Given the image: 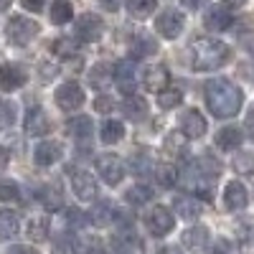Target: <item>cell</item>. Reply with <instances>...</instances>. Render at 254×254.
Segmentation results:
<instances>
[{"label": "cell", "mask_w": 254, "mask_h": 254, "mask_svg": "<svg viewBox=\"0 0 254 254\" xmlns=\"http://www.w3.org/2000/svg\"><path fill=\"white\" fill-rule=\"evenodd\" d=\"M203 92H206L208 112L214 117H219V120H229V117L239 115L242 104H244V94L229 79H211V81H206Z\"/></svg>", "instance_id": "obj_1"}, {"label": "cell", "mask_w": 254, "mask_h": 254, "mask_svg": "<svg viewBox=\"0 0 254 254\" xmlns=\"http://www.w3.org/2000/svg\"><path fill=\"white\" fill-rule=\"evenodd\" d=\"M231 59V49L219 38H196L190 44V61H193L196 71H214L221 69Z\"/></svg>", "instance_id": "obj_2"}, {"label": "cell", "mask_w": 254, "mask_h": 254, "mask_svg": "<svg viewBox=\"0 0 254 254\" xmlns=\"http://www.w3.org/2000/svg\"><path fill=\"white\" fill-rule=\"evenodd\" d=\"M38 23L33 18H26V15H15L5 23V36L13 46H28L31 41L38 36Z\"/></svg>", "instance_id": "obj_3"}, {"label": "cell", "mask_w": 254, "mask_h": 254, "mask_svg": "<svg viewBox=\"0 0 254 254\" xmlns=\"http://www.w3.org/2000/svg\"><path fill=\"white\" fill-rule=\"evenodd\" d=\"M145 226H147V231H150L153 237H165V234H171V231H173L176 216L171 214V208L155 206V208H150L145 214Z\"/></svg>", "instance_id": "obj_4"}, {"label": "cell", "mask_w": 254, "mask_h": 254, "mask_svg": "<svg viewBox=\"0 0 254 254\" xmlns=\"http://www.w3.org/2000/svg\"><path fill=\"white\" fill-rule=\"evenodd\" d=\"M74 31H76V38L84 41V44H97L104 33V20L97 13H84L76 18Z\"/></svg>", "instance_id": "obj_5"}, {"label": "cell", "mask_w": 254, "mask_h": 254, "mask_svg": "<svg viewBox=\"0 0 254 254\" xmlns=\"http://www.w3.org/2000/svg\"><path fill=\"white\" fill-rule=\"evenodd\" d=\"M186 28V15L181 10H163L158 18H155V31L158 36L168 38V41H173L183 33Z\"/></svg>", "instance_id": "obj_6"}, {"label": "cell", "mask_w": 254, "mask_h": 254, "mask_svg": "<svg viewBox=\"0 0 254 254\" xmlns=\"http://www.w3.org/2000/svg\"><path fill=\"white\" fill-rule=\"evenodd\" d=\"M84 92H81V87L76 81H64L61 87L56 89V104H59V110H64V112H74V110H79L81 104H84Z\"/></svg>", "instance_id": "obj_7"}, {"label": "cell", "mask_w": 254, "mask_h": 254, "mask_svg": "<svg viewBox=\"0 0 254 254\" xmlns=\"http://www.w3.org/2000/svg\"><path fill=\"white\" fill-rule=\"evenodd\" d=\"M97 173L99 178L107 183V186H117L122 178H125V165L117 155H99L97 158Z\"/></svg>", "instance_id": "obj_8"}, {"label": "cell", "mask_w": 254, "mask_h": 254, "mask_svg": "<svg viewBox=\"0 0 254 254\" xmlns=\"http://www.w3.org/2000/svg\"><path fill=\"white\" fill-rule=\"evenodd\" d=\"M188 173H190V178L198 181V183H203V181H216V178L221 176V163H219L216 158H211V155H203V158H198V160L190 163Z\"/></svg>", "instance_id": "obj_9"}, {"label": "cell", "mask_w": 254, "mask_h": 254, "mask_svg": "<svg viewBox=\"0 0 254 254\" xmlns=\"http://www.w3.org/2000/svg\"><path fill=\"white\" fill-rule=\"evenodd\" d=\"M208 130V125H206V117L198 112V110H186L183 117H181V135L186 140H198L203 137Z\"/></svg>", "instance_id": "obj_10"}, {"label": "cell", "mask_w": 254, "mask_h": 254, "mask_svg": "<svg viewBox=\"0 0 254 254\" xmlns=\"http://www.w3.org/2000/svg\"><path fill=\"white\" fill-rule=\"evenodd\" d=\"M71 190L76 193V198H81V201H92L99 193L94 176L87 173V171H71Z\"/></svg>", "instance_id": "obj_11"}, {"label": "cell", "mask_w": 254, "mask_h": 254, "mask_svg": "<svg viewBox=\"0 0 254 254\" xmlns=\"http://www.w3.org/2000/svg\"><path fill=\"white\" fill-rule=\"evenodd\" d=\"M26 81H28V74L20 66H15V64H3L0 66V89L3 92H15Z\"/></svg>", "instance_id": "obj_12"}, {"label": "cell", "mask_w": 254, "mask_h": 254, "mask_svg": "<svg viewBox=\"0 0 254 254\" xmlns=\"http://www.w3.org/2000/svg\"><path fill=\"white\" fill-rule=\"evenodd\" d=\"M203 26H206L208 31L221 33V31H226V28L234 26V15H231V10H226V8H221V5H214V8L206 10Z\"/></svg>", "instance_id": "obj_13"}, {"label": "cell", "mask_w": 254, "mask_h": 254, "mask_svg": "<svg viewBox=\"0 0 254 254\" xmlns=\"http://www.w3.org/2000/svg\"><path fill=\"white\" fill-rule=\"evenodd\" d=\"M61 155H64V145H61V142H54V140L38 142V145H36V150H33V160H36V165H44V168L59 163Z\"/></svg>", "instance_id": "obj_14"}, {"label": "cell", "mask_w": 254, "mask_h": 254, "mask_svg": "<svg viewBox=\"0 0 254 254\" xmlns=\"http://www.w3.org/2000/svg\"><path fill=\"white\" fill-rule=\"evenodd\" d=\"M168 81H171V74H168V69L160 66V64L158 66H147L145 74H142V87L147 92H155V94L168 89Z\"/></svg>", "instance_id": "obj_15"}, {"label": "cell", "mask_w": 254, "mask_h": 254, "mask_svg": "<svg viewBox=\"0 0 254 254\" xmlns=\"http://www.w3.org/2000/svg\"><path fill=\"white\" fill-rule=\"evenodd\" d=\"M224 203H226L229 211H242V208H247L249 193H247L244 183H239V181L226 183V188H224Z\"/></svg>", "instance_id": "obj_16"}, {"label": "cell", "mask_w": 254, "mask_h": 254, "mask_svg": "<svg viewBox=\"0 0 254 254\" xmlns=\"http://www.w3.org/2000/svg\"><path fill=\"white\" fill-rule=\"evenodd\" d=\"M130 54H132V59H147V56L158 54L155 36H150V33H135L130 38Z\"/></svg>", "instance_id": "obj_17"}, {"label": "cell", "mask_w": 254, "mask_h": 254, "mask_svg": "<svg viewBox=\"0 0 254 254\" xmlns=\"http://www.w3.org/2000/svg\"><path fill=\"white\" fill-rule=\"evenodd\" d=\"M26 132L33 135V137H44L51 132V122L46 117V112L41 107H33L28 115H26Z\"/></svg>", "instance_id": "obj_18"}, {"label": "cell", "mask_w": 254, "mask_h": 254, "mask_svg": "<svg viewBox=\"0 0 254 254\" xmlns=\"http://www.w3.org/2000/svg\"><path fill=\"white\" fill-rule=\"evenodd\" d=\"M122 115L130 122H142L147 117V102H145V97L127 94L125 102H122Z\"/></svg>", "instance_id": "obj_19"}, {"label": "cell", "mask_w": 254, "mask_h": 254, "mask_svg": "<svg viewBox=\"0 0 254 254\" xmlns=\"http://www.w3.org/2000/svg\"><path fill=\"white\" fill-rule=\"evenodd\" d=\"M183 247L190 249V252H201L206 244H208V229L203 224H196V226H190L183 231Z\"/></svg>", "instance_id": "obj_20"}, {"label": "cell", "mask_w": 254, "mask_h": 254, "mask_svg": "<svg viewBox=\"0 0 254 254\" xmlns=\"http://www.w3.org/2000/svg\"><path fill=\"white\" fill-rule=\"evenodd\" d=\"M201 203H198V198H193V196H176V201H173V211L181 216V219H186V221H190V219H198L201 216Z\"/></svg>", "instance_id": "obj_21"}, {"label": "cell", "mask_w": 254, "mask_h": 254, "mask_svg": "<svg viewBox=\"0 0 254 254\" xmlns=\"http://www.w3.org/2000/svg\"><path fill=\"white\" fill-rule=\"evenodd\" d=\"M66 132L71 137H76V140H89L92 132H94V122L87 115H76V117H71L66 122Z\"/></svg>", "instance_id": "obj_22"}, {"label": "cell", "mask_w": 254, "mask_h": 254, "mask_svg": "<svg viewBox=\"0 0 254 254\" xmlns=\"http://www.w3.org/2000/svg\"><path fill=\"white\" fill-rule=\"evenodd\" d=\"M244 140V132L239 127H224L216 132V147L219 150H239V145Z\"/></svg>", "instance_id": "obj_23"}, {"label": "cell", "mask_w": 254, "mask_h": 254, "mask_svg": "<svg viewBox=\"0 0 254 254\" xmlns=\"http://www.w3.org/2000/svg\"><path fill=\"white\" fill-rule=\"evenodd\" d=\"M115 216H117V211H112V206H110L107 201L94 203V206H92V211L87 214L89 224H94V226H110V224L115 221Z\"/></svg>", "instance_id": "obj_24"}, {"label": "cell", "mask_w": 254, "mask_h": 254, "mask_svg": "<svg viewBox=\"0 0 254 254\" xmlns=\"http://www.w3.org/2000/svg\"><path fill=\"white\" fill-rule=\"evenodd\" d=\"M20 229V219L15 211L10 208H0V239H13Z\"/></svg>", "instance_id": "obj_25"}, {"label": "cell", "mask_w": 254, "mask_h": 254, "mask_svg": "<svg viewBox=\"0 0 254 254\" xmlns=\"http://www.w3.org/2000/svg\"><path fill=\"white\" fill-rule=\"evenodd\" d=\"M115 254H142V242L135 234H117L112 239Z\"/></svg>", "instance_id": "obj_26"}, {"label": "cell", "mask_w": 254, "mask_h": 254, "mask_svg": "<svg viewBox=\"0 0 254 254\" xmlns=\"http://www.w3.org/2000/svg\"><path fill=\"white\" fill-rule=\"evenodd\" d=\"M127 13H130L132 18L137 20H145V18H150L153 10L158 8V0H127Z\"/></svg>", "instance_id": "obj_27"}, {"label": "cell", "mask_w": 254, "mask_h": 254, "mask_svg": "<svg viewBox=\"0 0 254 254\" xmlns=\"http://www.w3.org/2000/svg\"><path fill=\"white\" fill-rule=\"evenodd\" d=\"M153 176H155V183H158L160 188H173V186L178 183V171H176L171 163H160V165H155Z\"/></svg>", "instance_id": "obj_28"}, {"label": "cell", "mask_w": 254, "mask_h": 254, "mask_svg": "<svg viewBox=\"0 0 254 254\" xmlns=\"http://www.w3.org/2000/svg\"><path fill=\"white\" fill-rule=\"evenodd\" d=\"M49 15H51V20L56 26H64V23H69V20L74 18V5L69 3V0H54Z\"/></svg>", "instance_id": "obj_29"}, {"label": "cell", "mask_w": 254, "mask_h": 254, "mask_svg": "<svg viewBox=\"0 0 254 254\" xmlns=\"http://www.w3.org/2000/svg\"><path fill=\"white\" fill-rule=\"evenodd\" d=\"M135 64L132 61H120L117 66H115V81L120 84V87L125 89V92H130V87H132V79H135Z\"/></svg>", "instance_id": "obj_30"}, {"label": "cell", "mask_w": 254, "mask_h": 254, "mask_svg": "<svg viewBox=\"0 0 254 254\" xmlns=\"http://www.w3.org/2000/svg\"><path fill=\"white\" fill-rule=\"evenodd\" d=\"M74 254H104V244L97 237H79L71 247Z\"/></svg>", "instance_id": "obj_31"}, {"label": "cell", "mask_w": 254, "mask_h": 254, "mask_svg": "<svg viewBox=\"0 0 254 254\" xmlns=\"http://www.w3.org/2000/svg\"><path fill=\"white\" fill-rule=\"evenodd\" d=\"M122 135H125V127H122V122H117V120H107V122L102 125V132H99V137H102L104 145L120 142Z\"/></svg>", "instance_id": "obj_32"}, {"label": "cell", "mask_w": 254, "mask_h": 254, "mask_svg": "<svg viewBox=\"0 0 254 254\" xmlns=\"http://www.w3.org/2000/svg\"><path fill=\"white\" fill-rule=\"evenodd\" d=\"M51 51L61 59H76L79 44H76V38H56L51 44Z\"/></svg>", "instance_id": "obj_33"}, {"label": "cell", "mask_w": 254, "mask_h": 254, "mask_svg": "<svg viewBox=\"0 0 254 254\" xmlns=\"http://www.w3.org/2000/svg\"><path fill=\"white\" fill-rule=\"evenodd\" d=\"M112 79H115V74L110 71L107 64H99V66H94V69L89 71V84H92L94 89H104Z\"/></svg>", "instance_id": "obj_34"}, {"label": "cell", "mask_w": 254, "mask_h": 254, "mask_svg": "<svg viewBox=\"0 0 254 254\" xmlns=\"http://www.w3.org/2000/svg\"><path fill=\"white\" fill-rule=\"evenodd\" d=\"M26 231H28V239L31 242H46L49 239V219H44V216L31 219Z\"/></svg>", "instance_id": "obj_35"}, {"label": "cell", "mask_w": 254, "mask_h": 254, "mask_svg": "<svg viewBox=\"0 0 254 254\" xmlns=\"http://www.w3.org/2000/svg\"><path fill=\"white\" fill-rule=\"evenodd\" d=\"M125 201L132 203V206H142V203H147V201H153V188H150V186H132V188L125 193Z\"/></svg>", "instance_id": "obj_36"}, {"label": "cell", "mask_w": 254, "mask_h": 254, "mask_svg": "<svg viewBox=\"0 0 254 254\" xmlns=\"http://www.w3.org/2000/svg\"><path fill=\"white\" fill-rule=\"evenodd\" d=\"M38 198H41V203H44L49 211H56V208H61V190L56 188V186H46L44 190L38 193Z\"/></svg>", "instance_id": "obj_37"}, {"label": "cell", "mask_w": 254, "mask_h": 254, "mask_svg": "<svg viewBox=\"0 0 254 254\" xmlns=\"http://www.w3.org/2000/svg\"><path fill=\"white\" fill-rule=\"evenodd\" d=\"M231 165L239 176H254V153H237Z\"/></svg>", "instance_id": "obj_38"}, {"label": "cell", "mask_w": 254, "mask_h": 254, "mask_svg": "<svg viewBox=\"0 0 254 254\" xmlns=\"http://www.w3.org/2000/svg\"><path fill=\"white\" fill-rule=\"evenodd\" d=\"M181 99H183V92L181 89H165V92H160L158 94V107H163V110H173V107H178L181 104Z\"/></svg>", "instance_id": "obj_39"}, {"label": "cell", "mask_w": 254, "mask_h": 254, "mask_svg": "<svg viewBox=\"0 0 254 254\" xmlns=\"http://www.w3.org/2000/svg\"><path fill=\"white\" fill-rule=\"evenodd\" d=\"M130 165H132L135 176H147L150 171H155L153 160H150V155H147V153H135V155L130 158Z\"/></svg>", "instance_id": "obj_40"}, {"label": "cell", "mask_w": 254, "mask_h": 254, "mask_svg": "<svg viewBox=\"0 0 254 254\" xmlns=\"http://www.w3.org/2000/svg\"><path fill=\"white\" fill-rule=\"evenodd\" d=\"M15 122V104L10 99H0V130H8Z\"/></svg>", "instance_id": "obj_41"}, {"label": "cell", "mask_w": 254, "mask_h": 254, "mask_svg": "<svg viewBox=\"0 0 254 254\" xmlns=\"http://www.w3.org/2000/svg\"><path fill=\"white\" fill-rule=\"evenodd\" d=\"M183 147H186V137H183L181 132H171V135L165 137V150L171 153V155L183 153Z\"/></svg>", "instance_id": "obj_42"}, {"label": "cell", "mask_w": 254, "mask_h": 254, "mask_svg": "<svg viewBox=\"0 0 254 254\" xmlns=\"http://www.w3.org/2000/svg\"><path fill=\"white\" fill-rule=\"evenodd\" d=\"M66 224H69V229H81L84 224H89V219H87L84 211L71 208V211H66Z\"/></svg>", "instance_id": "obj_43"}, {"label": "cell", "mask_w": 254, "mask_h": 254, "mask_svg": "<svg viewBox=\"0 0 254 254\" xmlns=\"http://www.w3.org/2000/svg\"><path fill=\"white\" fill-rule=\"evenodd\" d=\"M18 198V186L13 181H0V201H15Z\"/></svg>", "instance_id": "obj_44"}, {"label": "cell", "mask_w": 254, "mask_h": 254, "mask_svg": "<svg viewBox=\"0 0 254 254\" xmlns=\"http://www.w3.org/2000/svg\"><path fill=\"white\" fill-rule=\"evenodd\" d=\"M115 107V102L110 99V97H99V99H94V110L97 112H110Z\"/></svg>", "instance_id": "obj_45"}, {"label": "cell", "mask_w": 254, "mask_h": 254, "mask_svg": "<svg viewBox=\"0 0 254 254\" xmlns=\"http://www.w3.org/2000/svg\"><path fill=\"white\" fill-rule=\"evenodd\" d=\"M41 71H44V74H41V79H44V81H51L54 74H59L54 64H41Z\"/></svg>", "instance_id": "obj_46"}, {"label": "cell", "mask_w": 254, "mask_h": 254, "mask_svg": "<svg viewBox=\"0 0 254 254\" xmlns=\"http://www.w3.org/2000/svg\"><path fill=\"white\" fill-rule=\"evenodd\" d=\"M5 254H36V249L28 247V244H15V247H10Z\"/></svg>", "instance_id": "obj_47"}, {"label": "cell", "mask_w": 254, "mask_h": 254, "mask_svg": "<svg viewBox=\"0 0 254 254\" xmlns=\"http://www.w3.org/2000/svg\"><path fill=\"white\" fill-rule=\"evenodd\" d=\"M44 3H46V0H20V5H23L26 10H41V8H44Z\"/></svg>", "instance_id": "obj_48"}, {"label": "cell", "mask_w": 254, "mask_h": 254, "mask_svg": "<svg viewBox=\"0 0 254 254\" xmlns=\"http://www.w3.org/2000/svg\"><path fill=\"white\" fill-rule=\"evenodd\" d=\"M244 132H247V137H252L254 140V110L247 115V120H244Z\"/></svg>", "instance_id": "obj_49"}, {"label": "cell", "mask_w": 254, "mask_h": 254, "mask_svg": "<svg viewBox=\"0 0 254 254\" xmlns=\"http://www.w3.org/2000/svg\"><path fill=\"white\" fill-rule=\"evenodd\" d=\"M99 5H102L104 10H110V13H115V10H120V5H122V0H99Z\"/></svg>", "instance_id": "obj_50"}, {"label": "cell", "mask_w": 254, "mask_h": 254, "mask_svg": "<svg viewBox=\"0 0 254 254\" xmlns=\"http://www.w3.org/2000/svg\"><path fill=\"white\" fill-rule=\"evenodd\" d=\"M211 254H229V242L226 239H219L214 247H211Z\"/></svg>", "instance_id": "obj_51"}, {"label": "cell", "mask_w": 254, "mask_h": 254, "mask_svg": "<svg viewBox=\"0 0 254 254\" xmlns=\"http://www.w3.org/2000/svg\"><path fill=\"white\" fill-rule=\"evenodd\" d=\"M208 3V0H181V5L183 8H190V10H198V8H203Z\"/></svg>", "instance_id": "obj_52"}, {"label": "cell", "mask_w": 254, "mask_h": 254, "mask_svg": "<svg viewBox=\"0 0 254 254\" xmlns=\"http://www.w3.org/2000/svg\"><path fill=\"white\" fill-rule=\"evenodd\" d=\"M8 168V150H3V147H0V173H3Z\"/></svg>", "instance_id": "obj_53"}, {"label": "cell", "mask_w": 254, "mask_h": 254, "mask_svg": "<svg viewBox=\"0 0 254 254\" xmlns=\"http://www.w3.org/2000/svg\"><path fill=\"white\" fill-rule=\"evenodd\" d=\"M155 254H183V252H181L178 247H160Z\"/></svg>", "instance_id": "obj_54"}, {"label": "cell", "mask_w": 254, "mask_h": 254, "mask_svg": "<svg viewBox=\"0 0 254 254\" xmlns=\"http://www.w3.org/2000/svg\"><path fill=\"white\" fill-rule=\"evenodd\" d=\"M221 3H226V5H231V8H239V5L247 3V0H221Z\"/></svg>", "instance_id": "obj_55"}, {"label": "cell", "mask_w": 254, "mask_h": 254, "mask_svg": "<svg viewBox=\"0 0 254 254\" xmlns=\"http://www.w3.org/2000/svg\"><path fill=\"white\" fill-rule=\"evenodd\" d=\"M10 3H13V0H0V10H5Z\"/></svg>", "instance_id": "obj_56"}]
</instances>
